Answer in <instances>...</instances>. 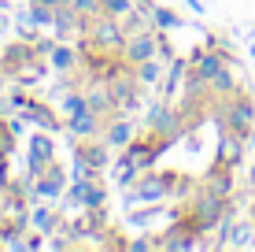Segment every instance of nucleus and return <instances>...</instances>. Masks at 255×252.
<instances>
[{"label":"nucleus","instance_id":"26","mask_svg":"<svg viewBox=\"0 0 255 252\" xmlns=\"http://www.w3.org/2000/svg\"><path fill=\"white\" fill-rule=\"evenodd\" d=\"M11 145H15V134L4 126V119H0V156H7V152H11Z\"/></svg>","mask_w":255,"mask_h":252},{"label":"nucleus","instance_id":"17","mask_svg":"<svg viewBox=\"0 0 255 252\" xmlns=\"http://www.w3.org/2000/svg\"><path fill=\"white\" fill-rule=\"evenodd\" d=\"M241 156H244V137L226 130V137L218 141V163H226V167H237V163H241Z\"/></svg>","mask_w":255,"mask_h":252},{"label":"nucleus","instance_id":"19","mask_svg":"<svg viewBox=\"0 0 255 252\" xmlns=\"http://www.w3.org/2000/svg\"><path fill=\"white\" fill-rule=\"evenodd\" d=\"M30 223L37 227V234H56V227H59L56 204H37V208L30 212Z\"/></svg>","mask_w":255,"mask_h":252},{"label":"nucleus","instance_id":"7","mask_svg":"<svg viewBox=\"0 0 255 252\" xmlns=\"http://www.w3.org/2000/svg\"><path fill=\"white\" fill-rule=\"evenodd\" d=\"M104 201H108V189H104L100 178H78L74 186H70L67 193V204L78 208V212H89V208H104Z\"/></svg>","mask_w":255,"mask_h":252},{"label":"nucleus","instance_id":"29","mask_svg":"<svg viewBox=\"0 0 255 252\" xmlns=\"http://www.w3.org/2000/svg\"><path fill=\"white\" fill-rule=\"evenodd\" d=\"M189 7H192V11H204V4H200V0H189Z\"/></svg>","mask_w":255,"mask_h":252},{"label":"nucleus","instance_id":"31","mask_svg":"<svg viewBox=\"0 0 255 252\" xmlns=\"http://www.w3.org/2000/svg\"><path fill=\"white\" fill-rule=\"evenodd\" d=\"M248 182H255V163H252V171H248Z\"/></svg>","mask_w":255,"mask_h":252},{"label":"nucleus","instance_id":"13","mask_svg":"<svg viewBox=\"0 0 255 252\" xmlns=\"http://www.w3.org/2000/svg\"><path fill=\"white\" fill-rule=\"evenodd\" d=\"M19 115L26 119V123H37L41 130H48V134L63 130V119H59L56 111L48 108V104H41V100H33V97H26V104L19 108Z\"/></svg>","mask_w":255,"mask_h":252},{"label":"nucleus","instance_id":"33","mask_svg":"<svg viewBox=\"0 0 255 252\" xmlns=\"http://www.w3.org/2000/svg\"><path fill=\"white\" fill-rule=\"evenodd\" d=\"M252 215H255V208H252Z\"/></svg>","mask_w":255,"mask_h":252},{"label":"nucleus","instance_id":"6","mask_svg":"<svg viewBox=\"0 0 255 252\" xmlns=\"http://www.w3.org/2000/svg\"><path fill=\"white\" fill-rule=\"evenodd\" d=\"M155 52H159V30H133V33H126V45H122L119 56L129 67H137L144 59H152Z\"/></svg>","mask_w":255,"mask_h":252},{"label":"nucleus","instance_id":"12","mask_svg":"<svg viewBox=\"0 0 255 252\" xmlns=\"http://www.w3.org/2000/svg\"><path fill=\"white\" fill-rule=\"evenodd\" d=\"M63 130H70V137H78V141H89V137H100V130H104V115H96L93 108L74 111V115H67V119H63Z\"/></svg>","mask_w":255,"mask_h":252},{"label":"nucleus","instance_id":"20","mask_svg":"<svg viewBox=\"0 0 255 252\" xmlns=\"http://www.w3.org/2000/svg\"><path fill=\"white\" fill-rule=\"evenodd\" d=\"M207 89L215 93V97H222V100H226V97H233V93H241V89H237V78H233V67L226 63L222 71H218V74L207 82Z\"/></svg>","mask_w":255,"mask_h":252},{"label":"nucleus","instance_id":"2","mask_svg":"<svg viewBox=\"0 0 255 252\" xmlns=\"http://www.w3.org/2000/svg\"><path fill=\"white\" fill-rule=\"evenodd\" d=\"M226 215H230V201L211 193V189H200V193L192 197V204H189V219L196 223L200 230H215Z\"/></svg>","mask_w":255,"mask_h":252},{"label":"nucleus","instance_id":"16","mask_svg":"<svg viewBox=\"0 0 255 252\" xmlns=\"http://www.w3.org/2000/svg\"><path fill=\"white\" fill-rule=\"evenodd\" d=\"M204 189H211V193H218V197H226V201H230V197H233V189H237V186H233V167L218 163V167L207 175Z\"/></svg>","mask_w":255,"mask_h":252},{"label":"nucleus","instance_id":"1","mask_svg":"<svg viewBox=\"0 0 255 252\" xmlns=\"http://www.w3.org/2000/svg\"><path fill=\"white\" fill-rule=\"evenodd\" d=\"M126 22L115 19V15H96V19H89V26H85L82 41L85 48H96L104 52V56H115V52H122V45H126Z\"/></svg>","mask_w":255,"mask_h":252},{"label":"nucleus","instance_id":"21","mask_svg":"<svg viewBox=\"0 0 255 252\" xmlns=\"http://www.w3.org/2000/svg\"><path fill=\"white\" fill-rule=\"evenodd\" d=\"M133 71H137V78H140V85H155V82L163 78V59L152 56V59H144V63H137Z\"/></svg>","mask_w":255,"mask_h":252},{"label":"nucleus","instance_id":"11","mask_svg":"<svg viewBox=\"0 0 255 252\" xmlns=\"http://www.w3.org/2000/svg\"><path fill=\"white\" fill-rule=\"evenodd\" d=\"M63 189H67V171L59 167L56 160H52L48 167L41 171L37 178H33V197H45V201H59V197H63Z\"/></svg>","mask_w":255,"mask_h":252},{"label":"nucleus","instance_id":"18","mask_svg":"<svg viewBox=\"0 0 255 252\" xmlns=\"http://www.w3.org/2000/svg\"><path fill=\"white\" fill-rule=\"evenodd\" d=\"M48 63L56 67V71H63V74H70V71H78L82 67V56H78L70 45H52V52H48Z\"/></svg>","mask_w":255,"mask_h":252},{"label":"nucleus","instance_id":"8","mask_svg":"<svg viewBox=\"0 0 255 252\" xmlns=\"http://www.w3.org/2000/svg\"><path fill=\"white\" fill-rule=\"evenodd\" d=\"M52 160H56V141L48 137V130L45 134H33L26 141V171H30V178H37Z\"/></svg>","mask_w":255,"mask_h":252},{"label":"nucleus","instance_id":"9","mask_svg":"<svg viewBox=\"0 0 255 252\" xmlns=\"http://www.w3.org/2000/svg\"><path fill=\"white\" fill-rule=\"evenodd\" d=\"M144 126L152 130V134H159V137H178L181 134V111L174 108L170 100H163V104L152 108V115L144 119Z\"/></svg>","mask_w":255,"mask_h":252},{"label":"nucleus","instance_id":"32","mask_svg":"<svg viewBox=\"0 0 255 252\" xmlns=\"http://www.w3.org/2000/svg\"><path fill=\"white\" fill-rule=\"evenodd\" d=\"M252 59H255V45H252Z\"/></svg>","mask_w":255,"mask_h":252},{"label":"nucleus","instance_id":"23","mask_svg":"<svg viewBox=\"0 0 255 252\" xmlns=\"http://www.w3.org/2000/svg\"><path fill=\"white\" fill-rule=\"evenodd\" d=\"M85 108H89V100H85V89L67 93V97L59 100V111H63V115H74V111H85Z\"/></svg>","mask_w":255,"mask_h":252},{"label":"nucleus","instance_id":"10","mask_svg":"<svg viewBox=\"0 0 255 252\" xmlns=\"http://www.w3.org/2000/svg\"><path fill=\"white\" fill-rule=\"evenodd\" d=\"M85 89V100H89V108L96 111V115H119V104H115V89H111L108 78H93L89 85H82Z\"/></svg>","mask_w":255,"mask_h":252},{"label":"nucleus","instance_id":"5","mask_svg":"<svg viewBox=\"0 0 255 252\" xmlns=\"http://www.w3.org/2000/svg\"><path fill=\"white\" fill-rule=\"evenodd\" d=\"M226 63H230V56H226L222 48H215V41H211L207 48H196V52L189 56V78H196V82L207 85Z\"/></svg>","mask_w":255,"mask_h":252},{"label":"nucleus","instance_id":"22","mask_svg":"<svg viewBox=\"0 0 255 252\" xmlns=\"http://www.w3.org/2000/svg\"><path fill=\"white\" fill-rule=\"evenodd\" d=\"M152 26H155L159 33H170V30H178V26H181V15H178V11H170V7H155Z\"/></svg>","mask_w":255,"mask_h":252},{"label":"nucleus","instance_id":"24","mask_svg":"<svg viewBox=\"0 0 255 252\" xmlns=\"http://www.w3.org/2000/svg\"><path fill=\"white\" fill-rule=\"evenodd\" d=\"M100 11L115 15V19H126V15L133 11V0H100Z\"/></svg>","mask_w":255,"mask_h":252},{"label":"nucleus","instance_id":"3","mask_svg":"<svg viewBox=\"0 0 255 252\" xmlns=\"http://www.w3.org/2000/svg\"><path fill=\"white\" fill-rule=\"evenodd\" d=\"M222 123L230 134H241L244 141L252 137V126H255V104L248 93H233V97H226L222 104Z\"/></svg>","mask_w":255,"mask_h":252},{"label":"nucleus","instance_id":"25","mask_svg":"<svg viewBox=\"0 0 255 252\" xmlns=\"http://www.w3.org/2000/svg\"><path fill=\"white\" fill-rule=\"evenodd\" d=\"M70 7H74L78 15H85V19H96V15H104V11H100V0H70Z\"/></svg>","mask_w":255,"mask_h":252},{"label":"nucleus","instance_id":"27","mask_svg":"<svg viewBox=\"0 0 255 252\" xmlns=\"http://www.w3.org/2000/svg\"><path fill=\"white\" fill-rule=\"evenodd\" d=\"M129 249H133V252H144V249H155V241H152V238H144V241H129Z\"/></svg>","mask_w":255,"mask_h":252},{"label":"nucleus","instance_id":"4","mask_svg":"<svg viewBox=\"0 0 255 252\" xmlns=\"http://www.w3.org/2000/svg\"><path fill=\"white\" fill-rule=\"evenodd\" d=\"M170 197V182H166V171H144L137 182H133V189L126 193V204L129 208H137V204H159Z\"/></svg>","mask_w":255,"mask_h":252},{"label":"nucleus","instance_id":"14","mask_svg":"<svg viewBox=\"0 0 255 252\" xmlns=\"http://www.w3.org/2000/svg\"><path fill=\"white\" fill-rule=\"evenodd\" d=\"M74 152L85 156V163H89V167H96V171H104V167H108V160H111V145H108V141H96V137H89V141H78Z\"/></svg>","mask_w":255,"mask_h":252},{"label":"nucleus","instance_id":"30","mask_svg":"<svg viewBox=\"0 0 255 252\" xmlns=\"http://www.w3.org/2000/svg\"><path fill=\"white\" fill-rule=\"evenodd\" d=\"M4 30H7V15L0 11V33H4Z\"/></svg>","mask_w":255,"mask_h":252},{"label":"nucleus","instance_id":"28","mask_svg":"<svg viewBox=\"0 0 255 252\" xmlns=\"http://www.w3.org/2000/svg\"><path fill=\"white\" fill-rule=\"evenodd\" d=\"M30 4H45V7H59V4H70V0H30Z\"/></svg>","mask_w":255,"mask_h":252},{"label":"nucleus","instance_id":"15","mask_svg":"<svg viewBox=\"0 0 255 252\" xmlns=\"http://www.w3.org/2000/svg\"><path fill=\"white\" fill-rule=\"evenodd\" d=\"M133 134H137V126L129 123L126 115H119V119H111V123H108V130H104V141H108L111 149H126Z\"/></svg>","mask_w":255,"mask_h":252}]
</instances>
